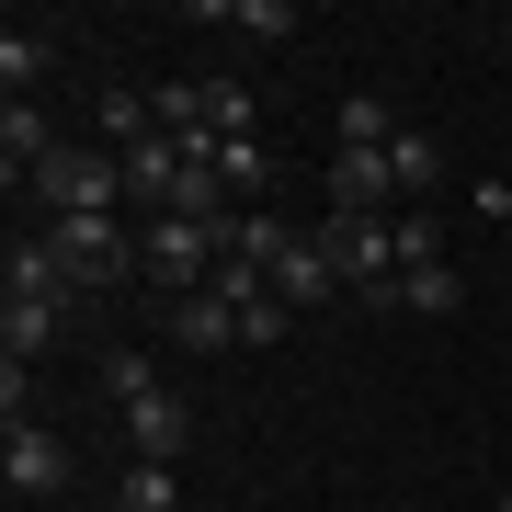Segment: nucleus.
<instances>
[{
	"label": "nucleus",
	"mask_w": 512,
	"mask_h": 512,
	"mask_svg": "<svg viewBox=\"0 0 512 512\" xmlns=\"http://www.w3.org/2000/svg\"><path fill=\"white\" fill-rule=\"evenodd\" d=\"M0 478H12L23 501H57L69 490V444H57L46 421H12V433H0Z\"/></svg>",
	"instance_id": "5"
},
{
	"label": "nucleus",
	"mask_w": 512,
	"mask_h": 512,
	"mask_svg": "<svg viewBox=\"0 0 512 512\" xmlns=\"http://www.w3.org/2000/svg\"><path fill=\"white\" fill-rule=\"evenodd\" d=\"M387 137H399V114H387L376 92H342V103H330V148H387Z\"/></svg>",
	"instance_id": "16"
},
{
	"label": "nucleus",
	"mask_w": 512,
	"mask_h": 512,
	"mask_svg": "<svg viewBox=\"0 0 512 512\" xmlns=\"http://www.w3.org/2000/svg\"><path fill=\"white\" fill-rule=\"evenodd\" d=\"M387 194H399L387 148H330V217H376Z\"/></svg>",
	"instance_id": "8"
},
{
	"label": "nucleus",
	"mask_w": 512,
	"mask_h": 512,
	"mask_svg": "<svg viewBox=\"0 0 512 512\" xmlns=\"http://www.w3.org/2000/svg\"><path fill=\"white\" fill-rule=\"evenodd\" d=\"M137 251H148V285H171V296H205V285H217V228H194V217H148V239H137Z\"/></svg>",
	"instance_id": "3"
},
{
	"label": "nucleus",
	"mask_w": 512,
	"mask_h": 512,
	"mask_svg": "<svg viewBox=\"0 0 512 512\" xmlns=\"http://www.w3.org/2000/svg\"><path fill=\"white\" fill-rule=\"evenodd\" d=\"M23 205H35V228H57V217H114V205H126V160L92 148V137H57V160L23 183Z\"/></svg>",
	"instance_id": "1"
},
{
	"label": "nucleus",
	"mask_w": 512,
	"mask_h": 512,
	"mask_svg": "<svg viewBox=\"0 0 512 512\" xmlns=\"http://www.w3.org/2000/svg\"><path fill=\"white\" fill-rule=\"evenodd\" d=\"M501 512H512V490H501Z\"/></svg>",
	"instance_id": "24"
},
{
	"label": "nucleus",
	"mask_w": 512,
	"mask_h": 512,
	"mask_svg": "<svg viewBox=\"0 0 512 512\" xmlns=\"http://www.w3.org/2000/svg\"><path fill=\"white\" fill-rule=\"evenodd\" d=\"M194 12H205V23H228V35H251V46H285V35H296L285 0H194Z\"/></svg>",
	"instance_id": "15"
},
{
	"label": "nucleus",
	"mask_w": 512,
	"mask_h": 512,
	"mask_svg": "<svg viewBox=\"0 0 512 512\" xmlns=\"http://www.w3.org/2000/svg\"><path fill=\"white\" fill-rule=\"evenodd\" d=\"M46 342H57V308H35V296H0V353H12V365H35Z\"/></svg>",
	"instance_id": "17"
},
{
	"label": "nucleus",
	"mask_w": 512,
	"mask_h": 512,
	"mask_svg": "<svg viewBox=\"0 0 512 512\" xmlns=\"http://www.w3.org/2000/svg\"><path fill=\"white\" fill-rule=\"evenodd\" d=\"M0 80H12V103H35V80H46V35H0Z\"/></svg>",
	"instance_id": "21"
},
{
	"label": "nucleus",
	"mask_w": 512,
	"mask_h": 512,
	"mask_svg": "<svg viewBox=\"0 0 512 512\" xmlns=\"http://www.w3.org/2000/svg\"><path fill=\"white\" fill-rule=\"evenodd\" d=\"M399 308H410V319H456V262H421V274H399Z\"/></svg>",
	"instance_id": "20"
},
{
	"label": "nucleus",
	"mask_w": 512,
	"mask_h": 512,
	"mask_svg": "<svg viewBox=\"0 0 512 512\" xmlns=\"http://www.w3.org/2000/svg\"><path fill=\"white\" fill-rule=\"evenodd\" d=\"M194 92H205V137H217V148H228V137H251V114H262V103H251V80H194Z\"/></svg>",
	"instance_id": "18"
},
{
	"label": "nucleus",
	"mask_w": 512,
	"mask_h": 512,
	"mask_svg": "<svg viewBox=\"0 0 512 512\" xmlns=\"http://www.w3.org/2000/svg\"><path fill=\"white\" fill-rule=\"evenodd\" d=\"M46 160H57V126H46L35 103H0V183L23 194V183H35Z\"/></svg>",
	"instance_id": "9"
},
{
	"label": "nucleus",
	"mask_w": 512,
	"mask_h": 512,
	"mask_svg": "<svg viewBox=\"0 0 512 512\" xmlns=\"http://www.w3.org/2000/svg\"><path fill=\"white\" fill-rule=\"evenodd\" d=\"M387 171H399V205H433L444 194V137L399 126V137H387Z\"/></svg>",
	"instance_id": "12"
},
{
	"label": "nucleus",
	"mask_w": 512,
	"mask_h": 512,
	"mask_svg": "<svg viewBox=\"0 0 512 512\" xmlns=\"http://www.w3.org/2000/svg\"><path fill=\"white\" fill-rule=\"evenodd\" d=\"M46 239H57V251H69V285H80V296H103V285L148 274V251H137V239L114 228V217H57Z\"/></svg>",
	"instance_id": "2"
},
{
	"label": "nucleus",
	"mask_w": 512,
	"mask_h": 512,
	"mask_svg": "<svg viewBox=\"0 0 512 512\" xmlns=\"http://www.w3.org/2000/svg\"><path fill=\"white\" fill-rule=\"evenodd\" d=\"M205 171H217V194L239 205V217H262V194H274V148H262V137H228V148H205Z\"/></svg>",
	"instance_id": "10"
},
{
	"label": "nucleus",
	"mask_w": 512,
	"mask_h": 512,
	"mask_svg": "<svg viewBox=\"0 0 512 512\" xmlns=\"http://www.w3.org/2000/svg\"><path fill=\"white\" fill-rule=\"evenodd\" d=\"M319 239H330V262H342V285H365V296L399 308V228H376V217H319Z\"/></svg>",
	"instance_id": "4"
},
{
	"label": "nucleus",
	"mask_w": 512,
	"mask_h": 512,
	"mask_svg": "<svg viewBox=\"0 0 512 512\" xmlns=\"http://www.w3.org/2000/svg\"><path fill=\"white\" fill-rule=\"evenodd\" d=\"M490 35H501V57H512V12H501V23H490Z\"/></svg>",
	"instance_id": "23"
},
{
	"label": "nucleus",
	"mask_w": 512,
	"mask_h": 512,
	"mask_svg": "<svg viewBox=\"0 0 512 512\" xmlns=\"http://www.w3.org/2000/svg\"><path fill=\"white\" fill-rule=\"evenodd\" d=\"M114 512H183V467L126 456V478H114Z\"/></svg>",
	"instance_id": "14"
},
{
	"label": "nucleus",
	"mask_w": 512,
	"mask_h": 512,
	"mask_svg": "<svg viewBox=\"0 0 512 512\" xmlns=\"http://www.w3.org/2000/svg\"><path fill=\"white\" fill-rule=\"evenodd\" d=\"M0 285H12V296H35V308H69V251H57V239L46 228H12V262H0Z\"/></svg>",
	"instance_id": "6"
},
{
	"label": "nucleus",
	"mask_w": 512,
	"mask_h": 512,
	"mask_svg": "<svg viewBox=\"0 0 512 512\" xmlns=\"http://www.w3.org/2000/svg\"><path fill=\"white\" fill-rule=\"evenodd\" d=\"M285 319H296L285 296H262V308H239V342H285Z\"/></svg>",
	"instance_id": "22"
},
{
	"label": "nucleus",
	"mask_w": 512,
	"mask_h": 512,
	"mask_svg": "<svg viewBox=\"0 0 512 512\" xmlns=\"http://www.w3.org/2000/svg\"><path fill=\"white\" fill-rule=\"evenodd\" d=\"M160 330H171L183 353H228V342H239V308H228V296H183Z\"/></svg>",
	"instance_id": "13"
},
{
	"label": "nucleus",
	"mask_w": 512,
	"mask_h": 512,
	"mask_svg": "<svg viewBox=\"0 0 512 512\" xmlns=\"http://www.w3.org/2000/svg\"><path fill=\"white\" fill-rule=\"evenodd\" d=\"M126 444H137V456H160V467H183V456H194V410L160 387V399H137V410H126Z\"/></svg>",
	"instance_id": "11"
},
{
	"label": "nucleus",
	"mask_w": 512,
	"mask_h": 512,
	"mask_svg": "<svg viewBox=\"0 0 512 512\" xmlns=\"http://www.w3.org/2000/svg\"><path fill=\"white\" fill-rule=\"evenodd\" d=\"M274 296H285V308H330V296H342V262H330V239H319V228H296V239H285Z\"/></svg>",
	"instance_id": "7"
},
{
	"label": "nucleus",
	"mask_w": 512,
	"mask_h": 512,
	"mask_svg": "<svg viewBox=\"0 0 512 512\" xmlns=\"http://www.w3.org/2000/svg\"><path fill=\"white\" fill-rule=\"evenodd\" d=\"M103 399H114V410H137V399H160V365H148L137 342H114V353H103Z\"/></svg>",
	"instance_id": "19"
}]
</instances>
